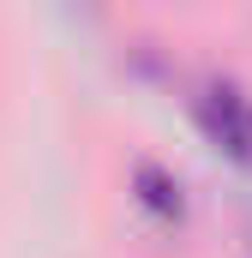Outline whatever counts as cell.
Listing matches in <instances>:
<instances>
[{
    "label": "cell",
    "instance_id": "6da1fadb",
    "mask_svg": "<svg viewBox=\"0 0 252 258\" xmlns=\"http://www.w3.org/2000/svg\"><path fill=\"white\" fill-rule=\"evenodd\" d=\"M192 108H198L204 138H210L222 156H234V162L252 168V96L246 90H240L234 78H204L198 96H192Z\"/></svg>",
    "mask_w": 252,
    "mask_h": 258
},
{
    "label": "cell",
    "instance_id": "3957f363",
    "mask_svg": "<svg viewBox=\"0 0 252 258\" xmlns=\"http://www.w3.org/2000/svg\"><path fill=\"white\" fill-rule=\"evenodd\" d=\"M246 246H252V228H246Z\"/></svg>",
    "mask_w": 252,
    "mask_h": 258
},
{
    "label": "cell",
    "instance_id": "7a4b0ae2",
    "mask_svg": "<svg viewBox=\"0 0 252 258\" xmlns=\"http://www.w3.org/2000/svg\"><path fill=\"white\" fill-rule=\"evenodd\" d=\"M132 186H138V198H144V210H156V216H180V180H174L168 168L138 162V168H132Z\"/></svg>",
    "mask_w": 252,
    "mask_h": 258
}]
</instances>
